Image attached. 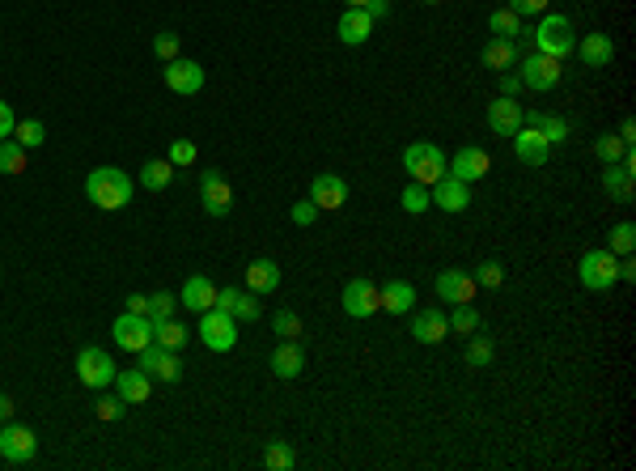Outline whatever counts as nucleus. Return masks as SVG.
Here are the masks:
<instances>
[{"instance_id":"obj_23","label":"nucleus","mask_w":636,"mask_h":471,"mask_svg":"<svg viewBox=\"0 0 636 471\" xmlns=\"http://www.w3.org/2000/svg\"><path fill=\"white\" fill-rule=\"evenodd\" d=\"M488 127H492L497 137H513V132L522 127V107H518L513 98L500 94L497 102H488Z\"/></svg>"},{"instance_id":"obj_21","label":"nucleus","mask_w":636,"mask_h":471,"mask_svg":"<svg viewBox=\"0 0 636 471\" xmlns=\"http://www.w3.org/2000/svg\"><path fill=\"white\" fill-rule=\"evenodd\" d=\"M335 34H340V42H344V47H360V42L374 34V17H369V9H344V14H340V30H335Z\"/></svg>"},{"instance_id":"obj_9","label":"nucleus","mask_w":636,"mask_h":471,"mask_svg":"<svg viewBox=\"0 0 636 471\" xmlns=\"http://www.w3.org/2000/svg\"><path fill=\"white\" fill-rule=\"evenodd\" d=\"M111 340L124 348V353H140V348L153 344V319H149V315H132V310H127V315L115 319Z\"/></svg>"},{"instance_id":"obj_47","label":"nucleus","mask_w":636,"mask_h":471,"mask_svg":"<svg viewBox=\"0 0 636 471\" xmlns=\"http://www.w3.org/2000/svg\"><path fill=\"white\" fill-rule=\"evenodd\" d=\"M153 52H157V60H162V64H170V60H179V34H170V30H162V34L153 39Z\"/></svg>"},{"instance_id":"obj_55","label":"nucleus","mask_w":636,"mask_h":471,"mask_svg":"<svg viewBox=\"0 0 636 471\" xmlns=\"http://www.w3.org/2000/svg\"><path fill=\"white\" fill-rule=\"evenodd\" d=\"M365 9H369V17H374V22H378V17H387V14H390V5H387V0H369Z\"/></svg>"},{"instance_id":"obj_27","label":"nucleus","mask_w":636,"mask_h":471,"mask_svg":"<svg viewBox=\"0 0 636 471\" xmlns=\"http://www.w3.org/2000/svg\"><path fill=\"white\" fill-rule=\"evenodd\" d=\"M480 60H484L488 69H497V72H510L513 64H518V39H492L484 42V52H480Z\"/></svg>"},{"instance_id":"obj_25","label":"nucleus","mask_w":636,"mask_h":471,"mask_svg":"<svg viewBox=\"0 0 636 471\" xmlns=\"http://www.w3.org/2000/svg\"><path fill=\"white\" fill-rule=\"evenodd\" d=\"M412 306H416V289L407 280H387L378 289V310H387V315H407Z\"/></svg>"},{"instance_id":"obj_5","label":"nucleus","mask_w":636,"mask_h":471,"mask_svg":"<svg viewBox=\"0 0 636 471\" xmlns=\"http://www.w3.org/2000/svg\"><path fill=\"white\" fill-rule=\"evenodd\" d=\"M115 361L107 348H98V344H85L81 353H77V378H81L85 387H94V391H107L115 382Z\"/></svg>"},{"instance_id":"obj_53","label":"nucleus","mask_w":636,"mask_h":471,"mask_svg":"<svg viewBox=\"0 0 636 471\" xmlns=\"http://www.w3.org/2000/svg\"><path fill=\"white\" fill-rule=\"evenodd\" d=\"M127 310H132V315H149V297H145V293H132V297H127Z\"/></svg>"},{"instance_id":"obj_26","label":"nucleus","mask_w":636,"mask_h":471,"mask_svg":"<svg viewBox=\"0 0 636 471\" xmlns=\"http://www.w3.org/2000/svg\"><path fill=\"white\" fill-rule=\"evenodd\" d=\"M149 391H153V382H149L145 370H124V374H115V395H119L127 408L145 403V400H149Z\"/></svg>"},{"instance_id":"obj_57","label":"nucleus","mask_w":636,"mask_h":471,"mask_svg":"<svg viewBox=\"0 0 636 471\" xmlns=\"http://www.w3.org/2000/svg\"><path fill=\"white\" fill-rule=\"evenodd\" d=\"M5 420H14V400H9V395H0V425H5Z\"/></svg>"},{"instance_id":"obj_32","label":"nucleus","mask_w":636,"mask_h":471,"mask_svg":"<svg viewBox=\"0 0 636 471\" xmlns=\"http://www.w3.org/2000/svg\"><path fill=\"white\" fill-rule=\"evenodd\" d=\"M280 285V268L272 264V259H255V264L247 268V289L250 293H272Z\"/></svg>"},{"instance_id":"obj_29","label":"nucleus","mask_w":636,"mask_h":471,"mask_svg":"<svg viewBox=\"0 0 636 471\" xmlns=\"http://www.w3.org/2000/svg\"><path fill=\"white\" fill-rule=\"evenodd\" d=\"M140 187L145 192H166L170 187V179H174V166H170V157H153V162H145L140 166Z\"/></svg>"},{"instance_id":"obj_56","label":"nucleus","mask_w":636,"mask_h":471,"mask_svg":"<svg viewBox=\"0 0 636 471\" xmlns=\"http://www.w3.org/2000/svg\"><path fill=\"white\" fill-rule=\"evenodd\" d=\"M620 280H623V285H632V280H636V264H632V259H620Z\"/></svg>"},{"instance_id":"obj_11","label":"nucleus","mask_w":636,"mask_h":471,"mask_svg":"<svg viewBox=\"0 0 636 471\" xmlns=\"http://www.w3.org/2000/svg\"><path fill=\"white\" fill-rule=\"evenodd\" d=\"M200 200H204L208 217H225L234 208V187H229V179H225L221 170H204L200 174Z\"/></svg>"},{"instance_id":"obj_7","label":"nucleus","mask_w":636,"mask_h":471,"mask_svg":"<svg viewBox=\"0 0 636 471\" xmlns=\"http://www.w3.org/2000/svg\"><path fill=\"white\" fill-rule=\"evenodd\" d=\"M200 340H204L212 353H229V348L238 344V319L212 306V310L200 315Z\"/></svg>"},{"instance_id":"obj_8","label":"nucleus","mask_w":636,"mask_h":471,"mask_svg":"<svg viewBox=\"0 0 636 471\" xmlns=\"http://www.w3.org/2000/svg\"><path fill=\"white\" fill-rule=\"evenodd\" d=\"M34 455H39V438H34V429L5 420V425H0V458L14 463V467H22V463H30Z\"/></svg>"},{"instance_id":"obj_33","label":"nucleus","mask_w":636,"mask_h":471,"mask_svg":"<svg viewBox=\"0 0 636 471\" xmlns=\"http://www.w3.org/2000/svg\"><path fill=\"white\" fill-rule=\"evenodd\" d=\"M492 357H497V344H492V340H488V335L471 332V340H467V353H463V361H467L471 370H484V365H492Z\"/></svg>"},{"instance_id":"obj_16","label":"nucleus","mask_w":636,"mask_h":471,"mask_svg":"<svg viewBox=\"0 0 636 471\" xmlns=\"http://www.w3.org/2000/svg\"><path fill=\"white\" fill-rule=\"evenodd\" d=\"M433 204L442 208V212H463V208L471 204V183L454 179V174H442V179L429 187Z\"/></svg>"},{"instance_id":"obj_48","label":"nucleus","mask_w":636,"mask_h":471,"mask_svg":"<svg viewBox=\"0 0 636 471\" xmlns=\"http://www.w3.org/2000/svg\"><path fill=\"white\" fill-rule=\"evenodd\" d=\"M195 162V145L192 140H174L170 145V166H192Z\"/></svg>"},{"instance_id":"obj_37","label":"nucleus","mask_w":636,"mask_h":471,"mask_svg":"<svg viewBox=\"0 0 636 471\" xmlns=\"http://www.w3.org/2000/svg\"><path fill=\"white\" fill-rule=\"evenodd\" d=\"M488 30H492L497 39H518V34H522V17L513 14V9H497V14L488 17Z\"/></svg>"},{"instance_id":"obj_30","label":"nucleus","mask_w":636,"mask_h":471,"mask_svg":"<svg viewBox=\"0 0 636 471\" xmlns=\"http://www.w3.org/2000/svg\"><path fill=\"white\" fill-rule=\"evenodd\" d=\"M187 340H192V332H187V327H182L179 319H162V323H153V344L170 348V353H182V348H187Z\"/></svg>"},{"instance_id":"obj_3","label":"nucleus","mask_w":636,"mask_h":471,"mask_svg":"<svg viewBox=\"0 0 636 471\" xmlns=\"http://www.w3.org/2000/svg\"><path fill=\"white\" fill-rule=\"evenodd\" d=\"M403 166H407L412 183L433 187V183L445 174V153L437 149V145H429V140H412V145L403 149Z\"/></svg>"},{"instance_id":"obj_49","label":"nucleus","mask_w":636,"mask_h":471,"mask_svg":"<svg viewBox=\"0 0 636 471\" xmlns=\"http://www.w3.org/2000/svg\"><path fill=\"white\" fill-rule=\"evenodd\" d=\"M318 221V204L314 200H297V204H293V225H314Z\"/></svg>"},{"instance_id":"obj_10","label":"nucleus","mask_w":636,"mask_h":471,"mask_svg":"<svg viewBox=\"0 0 636 471\" xmlns=\"http://www.w3.org/2000/svg\"><path fill=\"white\" fill-rule=\"evenodd\" d=\"M513 157H518L522 166H530V170H543V166H547V157H552V145L543 140L539 127L522 124L518 132H513Z\"/></svg>"},{"instance_id":"obj_36","label":"nucleus","mask_w":636,"mask_h":471,"mask_svg":"<svg viewBox=\"0 0 636 471\" xmlns=\"http://www.w3.org/2000/svg\"><path fill=\"white\" fill-rule=\"evenodd\" d=\"M293 463H297V455H293L289 442H267V450H263V467L267 471H293Z\"/></svg>"},{"instance_id":"obj_18","label":"nucleus","mask_w":636,"mask_h":471,"mask_svg":"<svg viewBox=\"0 0 636 471\" xmlns=\"http://www.w3.org/2000/svg\"><path fill=\"white\" fill-rule=\"evenodd\" d=\"M433 289H437V297L450 306L471 302V297H475V277H471V272H458V268H445L442 277L433 280Z\"/></svg>"},{"instance_id":"obj_20","label":"nucleus","mask_w":636,"mask_h":471,"mask_svg":"<svg viewBox=\"0 0 636 471\" xmlns=\"http://www.w3.org/2000/svg\"><path fill=\"white\" fill-rule=\"evenodd\" d=\"M445 335H450V319H445L442 310H416L412 315V340H420V344H442Z\"/></svg>"},{"instance_id":"obj_50","label":"nucleus","mask_w":636,"mask_h":471,"mask_svg":"<svg viewBox=\"0 0 636 471\" xmlns=\"http://www.w3.org/2000/svg\"><path fill=\"white\" fill-rule=\"evenodd\" d=\"M552 0H510V9L518 17H543V9H547Z\"/></svg>"},{"instance_id":"obj_43","label":"nucleus","mask_w":636,"mask_h":471,"mask_svg":"<svg viewBox=\"0 0 636 471\" xmlns=\"http://www.w3.org/2000/svg\"><path fill=\"white\" fill-rule=\"evenodd\" d=\"M500 285H505V268L497 259H484L475 268V289H500Z\"/></svg>"},{"instance_id":"obj_13","label":"nucleus","mask_w":636,"mask_h":471,"mask_svg":"<svg viewBox=\"0 0 636 471\" xmlns=\"http://www.w3.org/2000/svg\"><path fill=\"white\" fill-rule=\"evenodd\" d=\"M492 170V157H488L484 149H475V145H467V149H458L450 162H445V174H454V179L463 183H480Z\"/></svg>"},{"instance_id":"obj_12","label":"nucleus","mask_w":636,"mask_h":471,"mask_svg":"<svg viewBox=\"0 0 636 471\" xmlns=\"http://www.w3.org/2000/svg\"><path fill=\"white\" fill-rule=\"evenodd\" d=\"M162 81H166L170 94H182V98H192L204 89V69L195 64V60H170L166 72H162Z\"/></svg>"},{"instance_id":"obj_4","label":"nucleus","mask_w":636,"mask_h":471,"mask_svg":"<svg viewBox=\"0 0 636 471\" xmlns=\"http://www.w3.org/2000/svg\"><path fill=\"white\" fill-rule=\"evenodd\" d=\"M577 277H581L585 289H594V293L611 289V285L620 280V255H611L607 247H603V250H585V255H581Z\"/></svg>"},{"instance_id":"obj_46","label":"nucleus","mask_w":636,"mask_h":471,"mask_svg":"<svg viewBox=\"0 0 636 471\" xmlns=\"http://www.w3.org/2000/svg\"><path fill=\"white\" fill-rule=\"evenodd\" d=\"M94 412H98V420H107V425H111V420H119V416L127 412V403L119 400V395H98Z\"/></svg>"},{"instance_id":"obj_39","label":"nucleus","mask_w":636,"mask_h":471,"mask_svg":"<svg viewBox=\"0 0 636 471\" xmlns=\"http://www.w3.org/2000/svg\"><path fill=\"white\" fill-rule=\"evenodd\" d=\"M26 170V149L17 140H0V174H22Z\"/></svg>"},{"instance_id":"obj_41","label":"nucleus","mask_w":636,"mask_h":471,"mask_svg":"<svg viewBox=\"0 0 636 471\" xmlns=\"http://www.w3.org/2000/svg\"><path fill=\"white\" fill-rule=\"evenodd\" d=\"M14 137H17V145H22V149H39L42 140H47V127H42L39 119H22V124L14 127Z\"/></svg>"},{"instance_id":"obj_14","label":"nucleus","mask_w":636,"mask_h":471,"mask_svg":"<svg viewBox=\"0 0 636 471\" xmlns=\"http://www.w3.org/2000/svg\"><path fill=\"white\" fill-rule=\"evenodd\" d=\"M374 310H378V285L374 280H365V277L348 280L344 285V315L348 319H369Z\"/></svg>"},{"instance_id":"obj_59","label":"nucleus","mask_w":636,"mask_h":471,"mask_svg":"<svg viewBox=\"0 0 636 471\" xmlns=\"http://www.w3.org/2000/svg\"><path fill=\"white\" fill-rule=\"evenodd\" d=\"M425 5H442V0H425Z\"/></svg>"},{"instance_id":"obj_54","label":"nucleus","mask_w":636,"mask_h":471,"mask_svg":"<svg viewBox=\"0 0 636 471\" xmlns=\"http://www.w3.org/2000/svg\"><path fill=\"white\" fill-rule=\"evenodd\" d=\"M615 137H620L623 145H632V137H636V119H632V115H628V119L620 124V132H615Z\"/></svg>"},{"instance_id":"obj_15","label":"nucleus","mask_w":636,"mask_h":471,"mask_svg":"<svg viewBox=\"0 0 636 471\" xmlns=\"http://www.w3.org/2000/svg\"><path fill=\"white\" fill-rule=\"evenodd\" d=\"M217 310L234 315L238 323H259L263 319V306H259V293H238V289H217Z\"/></svg>"},{"instance_id":"obj_1","label":"nucleus","mask_w":636,"mask_h":471,"mask_svg":"<svg viewBox=\"0 0 636 471\" xmlns=\"http://www.w3.org/2000/svg\"><path fill=\"white\" fill-rule=\"evenodd\" d=\"M132 192H136V183L127 179L119 166H98V170H89V179H85L89 204H98L102 212H119V208H127L132 204Z\"/></svg>"},{"instance_id":"obj_28","label":"nucleus","mask_w":636,"mask_h":471,"mask_svg":"<svg viewBox=\"0 0 636 471\" xmlns=\"http://www.w3.org/2000/svg\"><path fill=\"white\" fill-rule=\"evenodd\" d=\"M603 192L611 195V200H620V204H632V170L628 166H607L603 170Z\"/></svg>"},{"instance_id":"obj_40","label":"nucleus","mask_w":636,"mask_h":471,"mask_svg":"<svg viewBox=\"0 0 636 471\" xmlns=\"http://www.w3.org/2000/svg\"><path fill=\"white\" fill-rule=\"evenodd\" d=\"M450 332H458V335L480 332V310H475V306H467V302H458L454 315H450Z\"/></svg>"},{"instance_id":"obj_17","label":"nucleus","mask_w":636,"mask_h":471,"mask_svg":"<svg viewBox=\"0 0 636 471\" xmlns=\"http://www.w3.org/2000/svg\"><path fill=\"white\" fill-rule=\"evenodd\" d=\"M310 200L318 204V212H332V208L348 204V183L340 174H314L310 183Z\"/></svg>"},{"instance_id":"obj_31","label":"nucleus","mask_w":636,"mask_h":471,"mask_svg":"<svg viewBox=\"0 0 636 471\" xmlns=\"http://www.w3.org/2000/svg\"><path fill=\"white\" fill-rule=\"evenodd\" d=\"M522 124L539 127L543 140L547 145H560V140H568V124L560 119V115H543V111H522Z\"/></svg>"},{"instance_id":"obj_34","label":"nucleus","mask_w":636,"mask_h":471,"mask_svg":"<svg viewBox=\"0 0 636 471\" xmlns=\"http://www.w3.org/2000/svg\"><path fill=\"white\" fill-rule=\"evenodd\" d=\"M623 153H628V145H623V140L615 137V132H607V137H598V140H594V157L603 162V166H620Z\"/></svg>"},{"instance_id":"obj_58","label":"nucleus","mask_w":636,"mask_h":471,"mask_svg":"<svg viewBox=\"0 0 636 471\" xmlns=\"http://www.w3.org/2000/svg\"><path fill=\"white\" fill-rule=\"evenodd\" d=\"M348 9H365V5H369V0H344Z\"/></svg>"},{"instance_id":"obj_6","label":"nucleus","mask_w":636,"mask_h":471,"mask_svg":"<svg viewBox=\"0 0 636 471\" xmlns=\"http://www.w3.org/2000/svg\"><path fill=\"white\" fill-rule=\"evenodd\" d=\"M518 77H522L526 89H535V94H547V89H556V85H560V77H565V60H556V56H543V52H535V56H526V60H522Z\"/></svg>"},{"instance_id":"obj_42","label":"nucleus","mask_w":636,"mask_h":471,"mask_svg":"<svg viewBox=\"0 0 636 471\" xmlns=\"http://www.w3.org/2000/svg\"><path fill=\"white\" fill-rule=\"evenodd\" d=\"M632 247H636V225L632 221H620L615 230H611V255H632Z\"/></svg>"},{"instance_id":"obj_38","label":"nucleus","mask_w":636,"mask_h":471,"mask_svg":"<svg viewBox=\"0 0 636 471\" xmlns=\"http://www.w3.org/2000/svg\"><path fill=\"white\" fill-rule=\"evenodd\" d=\"M149 374H153V378H162V382H179V378H182V361H179V353L162 348V353H157V361H153Z\"/></svg>"},{"instance_id":"obj_35","label":"nucleus","mask_w":636,"mask_h":471,"mask_svg":"<svg viewBox=\"0 0 636 471\" xmlns=\"http://www.w3.org/2000/svg\"><path fill=\"white\" fill-rule=\"evenodd\" d=\"M399 204L412 212V217H420V212H429L433 208V195H429V187L425 183H407L403 187V195H399Z\"/></svg>"},{"instance_id":"obj_22","label":"nucleus","mask_w":636,"mask_h":471,"mask_svg":"<svg viewBox=\"0 0 636 471\" xmlns=\"http://www.w3.org/2000/svg\"><path fill=\"white\" fill-rule=\"evenodd\" d=\"M573 52L581 56V64H590V69H607L611 60H615V42H611V34L594 30V34H585Z\"/></svg>"},{"instance_id":"obj_44","label":"nucleus","mask_w":636,"mask_h":471,"mask_svg":"<svg viewBox=\"0 0 636 471\" xmlns=\"http://www.w3.org/2000/svg\"><path fill=\"white\" fill-rule=\"evenodd\" d=\"M272 332H276L280 340H302V319H297L293 310H276V315H272Z\"/></svg>"},{"instance_id":"obj_45","label":"nucleus","mask_w":636,"mask_h":471,"mask_svg":"<svg viewBox=\"0 0 636 471\" xmlns=\"http://www.w3.org/2000/svg\"><path fill=\"white\" fill-rule=\"evenodd\" d=\"M174 306H179V297H174V293H153V297H149V319L153 323L174 319Z\"/></svg>"},{"instance_id":"obj_19","label":"nucleus","mask_w":636,"mask_h":471,"mask_svg":"<svg viewBox=\"0 0 636 471\" xmlns=\"http://www.w3.org/2000/svg\"><path fill=\"white\" fill-rule=\"evenodd\" d=\"M179 306L195 310V315H204V310H212V306H217V285H212L204 272H195V277H187V285H182Z\"/></svg>"},{"instance_id":"obj_24","label":"nucleus","mask_w":636,"mask_h":471,"mask_svg":"<svg viewBox=\"0 0 636 471\" xmlns=\"http://www.w3.org/2000/svg\"><path fill=\"white\" fill-rule=\"evenodd\" d=\"M305 370V348L297 340H280L272 348V374L276 378H297Z\"/></svg>"},{"instance_id":"obj_51","label":"nucleus","mask_w":636,"mask_h":471,"mask_svg":"<svg viewBox=\"0 0 636 471\" xmlns=\"http://www.w3.org/2000/svg\"><path fill=\"white\" fill-rule=\"evenodd\" d=\"M14 127H17V115H14V107L0 98V140H9L14 137Z\"/></svg>"},{"instance_id":"obj_52","label":"nucleus","mask_w":636,"mask_h":471,"mask_svg":"<svg viewBox=\"0 0 636 471\" xmlns=\"http://www.w3.org/2000/svg\"><path fill=\"white\" fill-rule=\"evenodd\" d=\"M500 94L505 98H518V89H522V77H518V72H500Z\"/></svg>"},{"instance_id":"obj_2","label":"nucleus","mask_w":636,"mask_h":471,"mask_svg":"<svg viewBox=\"0 0 636 471\" xmlns=\"http://www.w3.org/2000/svg\"><path fill=\"white\" fill-rule=\"evenodd\" d=\"M530 39H535V47H539L543 56H556V60L573 56V47H577L573 22H568V17H560V14H543L539 26L530 30Z\"/></svg>"}]
</instances>
